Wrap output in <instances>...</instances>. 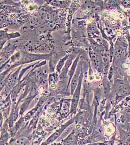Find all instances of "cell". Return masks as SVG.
Wrapping results in <instances>:
<instances>
[{
	"instance_id": "16",
	"label": "cell",
	"mask_w": 130,
	"mask_h": 145,
	"mask_svg": "<svg viewBox=\"0 0 130 145\" xmlns=\"http://www.w3.org/2000/svg\"><path fill=\"white\" fill-rule=\"evenodd\" d=\"M70 108V103L65 101L63 102L62 105V111L64 114H67L69 111Z\"/></svg>"
},
{
	"instance_id": "1",
	"label": "cell",
	"mask_w": 130,
	"mask_h": 145,
	"mask_svg": "<svg viewBox=\"0 0 130 145\" xmlns=\"http://www.w3.org/2000/svg\"><path fill=\"white\" fill-rule=\"evenodd\" d=\"M48 57L49 56L47 55L34 54L27 52H23L22 54L20 61H19L18 63H17L16 65L11 67V68L20 64L29 63L39 59H44Z\"/></svg>"
},
{
	"instance_id": "13",
	"label": "cell",
	"mask_w": 130,
	"mask_h": 145,
	"mask_svg": "<svg viewBox=\"0 0 130 145\" xmlns=\"http://www.w3.org/2000/svg\"><path fill=\"white\" fill-rule=\"evenodd\" d=\"M20 83H19L12 91L11 99L13 102H15V101L16 100L17 95L20 91Z\"/></svg>"
},
{
	"instance_id": "8",
	"label": "cell",
	"mask_w": 130,
	"mask_h": 145,
	"mask_svg": "<svg viewBox=\"0 0 130 145\" xmlns=\"http://www.w3.org/2000/svg\"><path fill=\"white\" fill-rule=\"evenodd\" d=\"M78 59L79 57H77V58L74 61V63L72 64L71 68L70 69V71L68 72V86L70 85V81H71L72 78L73 77L74 75L75 74L76 70V67H77V64L78 63Z\"/></svg>"
},
{
	"instance_id": "12",
	"label": "cell",
	"mask_w": 130,
	"mask_h": 145,
	"mask_svg": "<svg viewBox=\"0 0 130 145\" xmlns=\"http://www.w3.org/2000/svg\"><path fill=\"white\" fill-rule=\"evenodd\" d=\"M68 58L69 56L67 55V56H64V58H62V59H60V61H58V63L57 64L56 69H57V71L59 73L61 72V71L62 69V68H63V67H64V65H65V63H66V61Z\"/></svg>"
},
{
	"instance_id": "15",
	"label": "cell",
	"mask_w": 130,
	"mask_h": 145,
	"mask_svg": "<svg viewBox=\"0 0 130 145\" xmlns=\"http://www.w3.org/2000/svg\"><path fill=\"white\" fill-rule=\"evenodd\" d=\"M50 4L55 7H67L69 5V3L67 2L60 1H52L50 3Z\"/></svg>"
},
{
	"instance_id": "10",
	"label": "cell",
	"mask_w": 130,
	"mask_h": 145,
	"mask_svg": "<svg viewBox=\"0 0 130 145\" xmlns=\"http://www.w3.org/2000/svg\"><path fill=\"white\" fill-rule=\"evenodd\" d=\"M100 57L102 63L104 64H107L109 61V52L106 49H103L100 51Z\"/></svg>"
},
{
	"instance_id": "9",
	"label": "cell",
	"mask_w": 130,
	"mask_h": 145,
	"mask_svg": "<svg viewBox=\"0 0 130 145\" xmlns=\"http://www.w3.org/2000/svg\"><path fill=\"white\" fill-rule=\"evenodd\" d=\"M30 24L34 27L40 26L44 24V22L36 14L31 16L30 19Z\"/></svg>"
},
{
	"instance_id": "4",
	"label": "cell",
	"mask_w": 130,
	"mask_h": 145,
	"mask_svg": "<svg viewBox=\"0 0 130 145\" xmlns=\"http://www.w3.org/2000/svg\"><path fill=\"white\" fill-rule=\"evenodd\" d=\"M73 59V57L70 56V57H69V58H68V59L66 61L65 65L62 68L60 76L58 78L60 82H65L66 80L67 76V73L68 72L69 68L70 67L71 64H72Z\"/></svg>"
},
{
	"instance_id": "2",
	"label": "cell",
	"mask_w": 130,
	"mask_h": 145,
	"mask_svg": "<svg viewBox=\"0 0 130 145\" xmlns=\"http://www.w3.org/2000/svg\"><path fill=\"white\" fill-rule=\"evenodd\" d=\"M83 72V71H82ZM82 72L80 74V80L78 82V85L76 89L75 92L74 93L73 97L72 100V104L70 109V113L75 114L77 110V106L78 105V101L80 96V89L82 87V81L83 79V72Z\"/></svg>"
},
{
	"instance_id": "3",
	"label": "cell",
	"mask_w": 130,
	"mask_h": 145,
	"mask_svg": "<svg viewBox=\"0 0 130 145\" xmlns=\"http://www.w3.org/2000/svg\"><path fill=\"white\" fill-rule=\"evenodd\" d=\"M82 68L80 65H79L78 67L77 68L75 74L74 75L73 77L72 78L71 83H71L70 84L71 91V94H74V93L77 88L78 82L80 80V74H82Z\"/></svg>"
},
{
	"instance_id": "17",
	"label": "cell",
	"mask_w": 130,
	"mask_h": 145,
	"mask_svg": "<svg viewBox=\"0 0 130 145\" xmlns=\"http://www.w3.org/2000/svg\"><path fill=\"white\" fill-rule=\"evenodd\" d=\"M124 53H125V52H124L123 49L119 48L115 51V56L117 58H121L122 57H123L124 55Z\"/></svg>"
},
{
	"instance_id": "11",
	"label": "cell",
	"mask_w": 130,
	"mask_h": 145,
	"mask_svg": "<svg viewBox=\"0 0 130 145\" xmlns=\"http://www.w3.org/2000/svg\"><path fill=\"white\" fill-rule=\"evenodd\" d=\"M36 15L41 18V20L44 22V23H45L47 21L50 20L51 19L50 14L46 12H39L38 13L36 14Z\"/></svg>"
},
{
	"instance_id": "5",
	"label": "cell",
	"mask_w": 130,
	"mask_h": 145,
	"mask_svg": "<svg viewBox=\"0 0 130 145\" xmlns=\"http://www.w3.org/2000/svg\"><path fill=\"white\" fill-rule=\"evenodd\" d=\"M20 70L21 68H19L17 71L13 73V74L10 75L6 80L5 84H7V87L9 89H11L12 88H13L14 86H15L16 84L17 80H18L19 78V74H20Z\"/></svg>"
},
{
	"instance_id": "6",
	"label": "cell",
	"mask_w": 130,
	"mask_h": 145,
	"mask_svg": "<svg viewBox=\"0 0 130 145\" xmlns=\"http://www.w3.org/2000/svg\"><path fill=\"white\" fill-rule=\"evenodd\" d=\"M71 123H72L71 121H69L67 123L65 124H64V125L62 126V127H60V128H59L58 130H57L56 131V132L54 133L47 139V140L46 141L47 144L50 143H52V142H53L54 141H55L56 139H57L58 138V137H60V135L62 134V133L64 131V130Z\"/></svg>"
},
{
	"instance_id": "14",
	"label": "cell",
	"mask_w": 130,
	"mask_h": 145,
	"mask_svg": "<svg viewBox=\"0 0 130 145\" xmlns=\"http://www.w3.org/2000/svg\"><path fill=\"white\" fill-rule=\"evenodd\" d=\"M32 98H33V97H32V96H30V97L27 98V99H25V102H24L23 105L21 106V113L24 112L27 109V108L28 107L30 102H31V101H32Z\"/></svg>"
},
{
	"instance_id": "7",
	"label": "cell",
	"mask_w": 130,
	"mask_h": 145,
	"mask_svg": "<svg viewBox=\"0 0 130 145\" xmlns=\"http://www.w3.org/2000/svg\"><path fill=\"white\" fill-rule=\"evenodd\" d=\"M90 56H91L92 62L94 64V65L97 67H98L100 65L101 59H100V55L98 54V53H97V51L94 50H91L90 51Z\"/></svg>"
},
{
	"instance_id": "18",
	"label": "cell",
	"mask_w": 130,
	"mask_h": 145,
	"mask_svg": "<svg viewBox=\"0 0 130 145\" xmlns=\"http://www.w3.org/2000/svg\"><path fill=\"white\" fill-rule=\"evenodd\" d=\"M104 88H105V92L106 93H108L110 91V86L109 83L107 81H106L104 83Z\"/></svg>"
}]
</instances>
